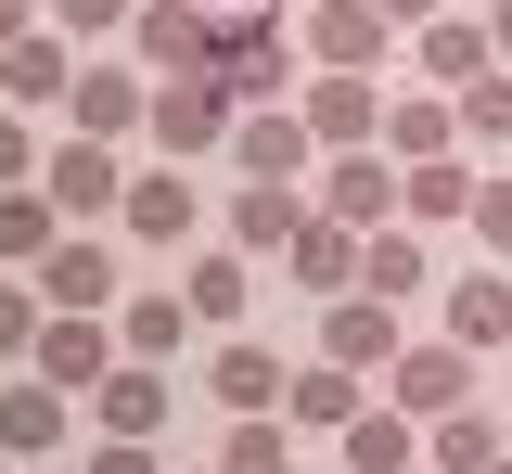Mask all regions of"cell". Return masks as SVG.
I'll use <instances>...</instances> for the list:
<instances>
[{"label":"cell","mask_w":512,"mask_h":474,"mask_svg":"<svg viewBox=\"0 0 512 474\" xmlns=\"http://www.w3.org/2000/svg\"><path fill=\"white\" fill-rule=\"evenodd\" d=\"M64 77H77V39H52V26H26L13 52H0V116H52Z\"/></svg>","instance_id":"cell-22"},{"label":"cell","mask_w":512,"mask_h":474,"mask_svg":"<svg viewBox=\"0 0 512 474\" xmlns=\"http://www.w3.org/2000/svg\"><path fill=\"white\" fill-rule=\"evenodd\" d=\"M295 39H308V65H333V77H384L397 65V26H384L372 0H308Z\"/></svg>","instance_id":"cell-8"},{"label":"cell","mask_w":512,"mask_h":474,"mask_svg":"<svg viewBox=\"0 0 512 474\" xmlns=\"http://www.w3.org/2000/svg\"><path fill=\"white\" fill-rule=\"evenodd\" d=\"M116 231L141 244V257H192V244H205V193H192L180 167H128V193H116Z\"/></svg>","instance_id":"cell-3"},{"label":"cell","mask_w":512,"mask_h":474,"mask_svg":"<svg viewBox=\"0 0 512 474\" xmlns=\"http://www.w3.org/2000/svg\"><path fill=\"white\" fill-rule=\"evenodd\" d=\"M180 308H192V334H244V308H256V257H231V244H192V257H180Z\"/></svg>","instance_id":"cell-15"},{"label":"cell","mask_w":512,"mask_h":474,"mask_svg":"<svg viewBox=\"0 0 512 474\" xmlns=\"http://www.w3.org/2000/svg\"><path fill=\"white\" fill-rule=\"evenodd\" d=\"M39 193H52V218H77V231H90V218H116V193H128V154L116 141H39Z\"/></svg>","instance_id":"cell-6"},{"label":"cell","mask_w":512,"mask_h":474,"mask_svg":"<svg viewBox=\"0 0 512 474\" xmlns=\"http://www.w3.org/2000/svg\"><path fill=\"white\" fill-rule=\"evenodd\" d=\"M423 282H448V270H436V257H423V231H410V218H397V231H372V244H359V295H384V308H410Z\"/></svg>","instance_id":"cell-28"},{"label":"cell","mask_w":512,"mask_h":474,"mask_svg":"<svg viewBox=\"0 0 512 474\" xmlns=\"http://www.w3.org/2000/svg\"><path fill=\"white\" fill-rule=\"evenodd\" d=\"M384 410H410V423L474 410V359H461L448 334H410V346H397V372H384Z\"/></svg>","instance_id":"cell-11"},{"label":"cell","mask_w":512,"mask_h":474,"mask_svg":"<svg viewBox=\"0 0 512 474\" xmlns=\"http://www.w3.org/2000/svg\"><path fill=\"white\" fill-rule=\"evenodd\" d=\"M205 52H218V13H192V0H141L128 13V65L141 77H205Z\"/></svg>","instance_id":"cell-12"},{"label":"cell","mask_w":512,"mask_h":474,"mask_svg":"<svg viewBox=\"0 0 512 474\" xmlns=\"http://www.w3.org/2000/svg\"><path fill=\"white\" fill-rule=\"evenodd\" d=\"M90 423H103V436H141V449H167V372L116 359V372L90 385Z\"/></svg>","instance_id":"cell-24"},{"label":"cell","mask_w":512,"mask_h":474,"mask_svg":"<svg viewBox=\"0 0 512 474\" xmlns=\"http://www.w3.org/2000/svg\"><path fill=\"white\" fill-rule=\"evenodd\" d=\"M372 13H384V26H397V39H410V26H436L448 0H372Z\"/></svg>","instance_id":"cell-39"},{"label":"cell","mask_w":512,"mask_h":474,"mask_svg":"<svg viewBox=\"0 0 512 474\" xmlns=\"http://www.w3.org/2000/svg\"><path fill=\"white\" fill-rule=\"evenodd\" d=\"M500 359H512V346H500Z\"/></svg>","instance_id":"cell-47"},{"label":"cell","mask_w":512,"mask_h":474,"mask_svg":"<svg viewBox=\"0 0 512 474\" xmlns=\"http://www.w3.org/2000/svg\"><path fill=\"white\" fill-rule=\"evenodd\" d=\"M461 359H500L512 346V270H448V321H436Z\"/></svg>","instance_id":"cell-20"},{"label":"cell","mask_w":512,"mask_h":474,"mask_svg":"<svg viewBox=\"0 0 512 474\" xmlns=\"http://www.w3.org/2000/svg\"><path fill=\"white\" fill-rule=\"evenodd\" d=\"M308 218H333V231H397V154H320L308 167Z\"/></svg>","instance_id":"cell-5"},{"label":"cell","mask_w":512,"mask_h":474,"mask_svg":"<svg viewBox=\"0 0 512 474\" xmlns=\"http://www.w3.org/2000/svg\"><path fill=\"white\" fill-rule=\"evenodd\" d=\"M384 154H397V167L461 154V103H448V90H423V77H410V90H384Z\"/></svg>","instance_id":"cell-21"},{"label":"cell","mask_w":512,"mask_h":474,"mask_svg":"<svg viewBox=\"0 0 512 474\" xmlns=\"http://www.w3.org/2000/svg\"><path fill=\"white\" fill-rule=\"evenodd\" d=\"M256 13H295V0H256Z\"/></svg>","instance_id":"cell-43"},{"label":"cell","mask_w":512,"mask_h":474,"mask_svg":"<svg viewBox=\"0 0 512 474\" xmlns=\"http://www.w3.org/2000/svg\"><path fill=\"white\" fill-rule=\"evenodd\" d=\"M77 474H154V449H141V436H103V449H90Z\"/></svg>","instance_id":"cell-38"},{"label":"cell","mask_w":512,"mask_h":474,"mask_svg":"<svg viewBox=\"0 0 512 474\" xmlns=\"http://www.w3.org/2000/svg\"><path fill=\"white\" fill-rule=\"evenodd\" d=\"M397 65L423 77V90H474L500 52H487V26H474V13H436V26H410V39H397Z\"/></svg>","instance_id":"cell-16"},{"label":"cell","mask_w":512,"mask_h":474,"mask_svg":"<svg viewBox=\"0 0 512 474\" xmlns=\"http://www.w3.org/2000/svg\"><path fill=\"white\" fill-rule=\"evenodd\" d=\"M397 308H384V295H333V308H320V359H333V372H359V385H384V372H397Z\"/></svg>","instance_id":"cell-13"},{"label":"cell","mask_w":512,"mask_h":474,"mask_svg":"<svg viewBox=\"0 0 512 474\" xmlns=\"http://www.w3.org/2000/svg\"><path fill=\"white\" fill-rule=\"evenodd\" d=\"M39 321H52V308H39V282L0 270V372H26V359H39Z\"/></svg>","instance_id":"cell-32"},{"label":"cell","mask_w":512,"mask_h":474,"mask_svg":"<svg viewBox=\"0 0 512 474\" xmlns=\"http://www.w3.org/2000/svg\"><path fill=\"white\" fill-rule=\"evenodd\" d=\"M39 180V116H0V193Z\"/></svg>","instance_id":"cell-37"},{"label":"cell","mask_w":512,"mask_h":474,"mask_svg":"<svg viewBox=\"0 0 512 474\" xmlns=\"http://www.w3.org/2000/svg\"><path fill=\"white\" fill-rule=\"evenodd\" d=\"M128 13H141V0H39V26L77 39V52H90V39H128Z\"/></svg>","instance_id":"cell-35"},{"label":"cell","mask_w":512,"mask_h":474,"mask_svg":"<svg viewBox=\"0 0 512 474\" xmlns=\"http://www.w3.org/2000/svg\"><path fill=\"white\" fill-rule=\"evenodd\" d=\"M448 13H474V0H448Z\"/></svg>","instance_id":"cell-46"},{"label":"cell","mask_w":512,"mask_h":474,"mask_svg":"<svg viewBox=\"0 0 512 474\" xmlns=\"http://www.w3.org/2000/svg\"><path fill=\"white\" fill-rule=\"evenodd\" d=\"M64 436H77V398L39 372H0V462L39 474V462H64Z\"/></svg>","instance_id":"cell-9"},{"label":"cell","mask_w":512,"mask_h":474,"mask_svg":"<svg viewBox=\"0 0 512 474\" xmlns=\"http://www.w3.org/2000/svg\"><path fill=\"white\" fill-rule=\"evenodd\" d=\"M218 167H244V180H295V193H308L320 141H308V116H295V103H269V116H244V129H231V154H218Z\"/></svg>","instance_id":"cell-18"},{"label":"cell","mask_w":512,"mask_h":474,"mask_svg":"<svg viewBox=\"0 0 512 474\" xmlns=\"http://www.w3.org/2000/svg\"><path fill=\"white\" fill-rule=\"evenodd\" d=\"M282 282H308L320 308H333V295H359V231H333V218H308V231L282 244Z\"/></svg>","instance_id":"cell-27"},{"label":"cell","mask_w":512,"mask_h":474,"mask_svg":"<svg viewBox=\"0 0 512 474\" xmlns=\"http://www.w3.org/2000/svg\"><path fill=\"white\" fill-rule=\"evenodd\" d=\"M359 410H372V385H359V372H333V359H308V372L282 385V423H295V436H346Z\"/></svg>","instance_id":"cell-26"},{"label":"cell","mask_w":512,"mask_h":474,"mask_svg":"<svg viewBox=\"0 0 512 474\" xmlns=\"http://www.w3.org/2000/svg\"><path fill=\"white\" fill-rule=\"evenodd\" d=\"M461 231H474V257H487V270H512V167L474 180V218H461Z\"/></svg>","instance_id":"cell-34"},{"label":"cell","mask_w":512,"mask_h":474,"mask_svg":"<svg viewBox=\"0 0 512 474\" xmlns=\"http://www.w3.org/2000/svg\"><path fill=\"white\" fill-rule=\"evenodd\" d=\"M295 116H308L320 154H384V77H333V65H308Z\"/></svg>","instance_id":"cell-7"},{"label":"cell","mask_w":512,"mask_h":474,"mask_svg":"<svg viewBox=\"0 0 512 474\" xmlns=\"http://www.w3.org/2000/svg\"><path fill=\"white\" fill-rule=\"evenodd\" d=\"M512 436H500V410L474 398V410H448V423H423V474H487Z\"/></svg>","instance_id":"cell-29"},{"label":"cell","mask_w":512,"mask_h":474,"mask_svg":"<svg viewBox=\"0 0 512 474\" xmlns=\"http://www.w3.org/2000/svg\"><path fill=\"white\" fill-rule=\"evenodd\" d=\"M474 26H487V52L512 65V0H474Z\"/></svg>","instance_id":"cell-40"},{"label":"cell","mask_w":512,"mask_h":474,"mask_svg":"<svg viewBox=\"0 0 512 474\" xmlns=\"http://www.w3.org/2000/svg\"><path fill=\"white\" fill-rule=\"evenodd\" d=\"M141 116H154V77H141V65H77V77H64V129H77V141H116V154H128Z\"/></svg>","instance_id":"cell-10"},{"label":"cell","mask_w":512,"mask_h":474,"mask_svg":"<svg viewBox=\"0 0 512 474\" xmlns=\"http://www.w3.org/2000/svg\"><path fill=\"white\" fill-rule=\"evenodd\" d=\"M52 244H64V218H52V193H39V180H26V193H0V270H39Z\"/></svg>","instance_id":"cell-31"},{"label":"cell","mask_w":512,"mask_h":474,"mask_svg":"<svg viewBox=\"0 0 512 474\" xmlns=\"http://www.w3.org/2000/svg\"><path fill=\"white\" fill-rule=\"evenodd\" d=\"M461 103V141H512V65H487L474 90H448Z\"/></svg>","instance_id":"cell-36"},{"label":"cell","mask_w":512,"mask_h":474,"mask_svg":"<svg viewBox=\"0 0 512 474\" xmlns=\"http://www.w3.org/2000/svg\"><path fill=\"white\" fill-rule=\"evenodd\" d=\"M474 180H487V167H461V154L397 167V218H410V231H461V218H474Z\"/></svg>","instance_id":"cell-25"},{"label":"cell","mask_w":512,"mask_h":474,"mask_svg":"<svg viewBox=\"0 0 512 474\" xmlns=\"http://www.w3.org/2000/svg\"><path fill=\"white\" fill-rule=\"evenodd\" d=\"M39 308H64V321H116V295H128V257L103 244V231H64L52 257H39Z\"/></svg>","instance_id":"cell-4"},{"label":"cell","mask_w":512,"mask_h":474,"mask_svg":"<svg viewBox=\"0 0 512 474\" xmlns=\"http://www.w3.org/2000/svg\"><path fill=\"white\" fill-rule=\"evenodd\" d=\"M192 13H231V0H192Z\"/></svg>","instance_id":"cell-42"},{"label":"cell","mask_w":512,"mask_h":474,"mask_svg":"<svg viewBox=\"0 0 512 474\" xmlns=\"http://www.w3.org/2000/svg\"><path fill=\"white\" fill-rule=\"evenodd\" d=\"M205 77H218L244 116H269V103H295V90H308V39H295L282 13L231 0V13H218V52H205Z\"/></svg>","instance_id":"cell-1"},{"label":"cell","mask_w":512,"mask_h":474,"mask_svg":"<svg viewBox=\"0 0 512 474\" xmlns=\"http://www.w3.org/2000/svg\"><path fill=\"white\" fill-rule=\"evenodd\" d=\"M0 474H13V462H0Z\"/></svg>","instance_id":"cell-48"},{"label":"cell","mask_w":512,"mask_h":474,"mask_svg":"<svg viewBox=\"0 0 512 474\" xmlns=\"http://www.w3.org/2000/svg\"><path fill=\"white\" fill-rule=\"evenodd\" d=\"M180 346H192V308H180V282H128V295H116V359L167 372Z\"/></svg>","instance_id":"cell-19"},{"label":"cell","mask_w":512,"mask_h":474,"mask_svg":"<svg viewBox=\"0 0 512 474\" xmlns=\"http://www.w3.org/2000/svg\"><path fill=\"white\" fill-rule=\"evenodd\" d=\"M218 474H295V423H231L218 436Z\"/></svg>","instance_id":"cell-33"},{"label":"cell","mask_w":512,"mask_h":474,"mask_svg":"<svg viewBox=\"0 0 512 474\" xmlns=\"http://www.w3.org/2000/svg\"><path fill=\"white\" fill-rule=\"evenodd\" d=\"M308 231V193L295 180H231V257H256V270H282V244Z\"/></svg>","instance_id":"cell-17"},{"label":"cell","mask_w":512,"mask_h":474,"mask_svg":"<svg viewBox=\"0 0 512 474\" xmlns=\"http://www.w3.org/2000/svg\"><path fill=\"white\" fill-rule=\"evenodd\" d=\"M487 474H512V449H500V462H487Z\"/></svg>","instance_id":"cell-44"},{"label":"cell","mask_w":512,"mask_h":474,"mask_svg":"<svg viewBox=\"0 0 512 474\" xmlns=\"http://www.w3.org/2000/svg\"><path fill=\"white\" fill-rule=\"evenodd\" d=\"M26 372H39V385H64V398H90V385H103V372H116V321H39V359H26Z\"/></svg>","instance_id":"cell-23"},{"label":"cell","mask_w":512,"mask_h":474,"mask_svg":"<svg viewBox=\"0 0 512 474\" xmlns=\"http://www.w3.org/2000/svg\"><path fill=\"white\" fill-rule=\"evenodd\" d=\"M231 129H244V103H231L218 77H154V116H141L154 167H218V154H231Z\"/></svg>","instance_id":"cell-2"},{"label":"cell","mask_w":512,"mask_h":474,"mask_svg":"<svg viewBox=\"0 0 512 474\" xmlns=\"http://www.w3.org/2000/svg\"><path fill=\"white\" fill-rule=\"evenodd\" d=\"M346 474H423V423L372 398L359 423H346Z\"/></svg>","instance_id":"cell-30"},{"label":"cell","mask_w":512,"mask_h":474,"mask_svg":"<svg viewBox=\"0 0 512 474\" xmlns=\"http://www.w3.org/2000/svg\"><path fill=\"white\" fill-rule=\"evenodd\" d=\"M205 385H218V410H231V423H282L295 359H269L256 334H218V346H205Z\"/></svg>","instance_id":"cell-14"},{"label":"cell","mask_w":512,"mask_h":474,"mask_svg":"<svg viewBox=\"0 0 512 474\" xmlns=\"http://www.w3.org/2000/svg\"><path fill=\"white\" fill-rule=\"evenodd\" d=\"M26 26H39V0H0V52H13V39H26Z\"/></svg>","instance_id":"cell-41"},{"label":"cell","mask_w":512,"mask_h":474,"mask_svg":"<svg viewBox=\"0 0 512 474\" xmlns=\"http://www.w3.org/2000/svg\"><path fill=\"white\" fill-rule=\"evenodd\" d=\"M39 474H77V462H39Z\"/></svg>","instance_id":"cell-45"}]
</instances>
